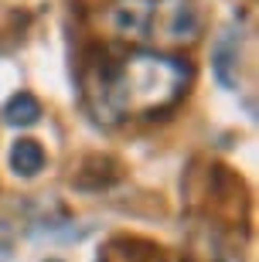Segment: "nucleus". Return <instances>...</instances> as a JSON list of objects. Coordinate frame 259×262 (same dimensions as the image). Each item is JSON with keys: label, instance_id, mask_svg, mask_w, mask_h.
Returning <instances> with one entry per match:
<instances>
[{"label": "nucleus", "instance_id": "nucleus-1", "mask_svg": "<svg viewBox=\"0 0 259 262\" xmlns=\"http://www.w3.org/2000/svg\"><path fill=\"white\" fill-rule=\"evenodd\" d=\"M191 78L194 68L188 58L150 48H133L119 55L96 45L82 61L78 89L92 119L116 126L126 116L157 119L171 113L188 96Z\"/></svg>", "mask_w": 259, "mask_h": 262}, {"label": "nucleus", "instance_id": "nucleus-2", "mask_svg": "<svg viewBox=\"0 0 259 262\" xmlns=\"http://www.w3.org/2000/svg\"><path fill=\"white\" fill-rule=\"evenodd\" d=\"M106 17H109L116 38L130 41V45H147L154 34L157 0H109Z\"/></svg>", "mask_w": 259, "mask_h": 262}, {"label": "nucleus", "instance_id": "nucleus-3", "mask_svg": "<svg viewBox=\"0 0 259 262\" xmlns=\"http://www.w3.org/2000/svg\"><path fill=\"white\" fill-rule=\"evenodd\" d=\"M157 14L164 24V38L174 45L194 41L205 28V7L202 0H157Z\"/></svg>", "mask_w": 259, "mask_h": 262}, {"label": "nucleus", "instance_id": "nucleus-4", "mask_svg": "<svg viewBox=\"0 0 259 262\" xmlns=\"http://www.w3.org/2000/svg\"><path fill=\"white\" fill-rule=\"evenodd\" d=\"M239 61H242V31L222 28L215 45H211V75L222 89L239 85Z\"/></svg>", "mask_w": 259, "mask_h": 262}, {"label": "nucleus", "instance_id": "nucleus-5", "mask_svg": "<svg viewBox=\"0 0 259 262\" xmlns=\"http://www.w3.org/2000/svg\"><path fill=\"white\" fill-rule=\"evenodd\" d=\"M123 177V164L116 160V157H106V154H89L78 167V174L72 184L78 191H106V187H113L116 181Z\"/></svg>", "mask_w": 259, "mask_h": 262}, {"label": "nucleus", "instance_id": "nucleus-6", "mask_svg": "<svg viewBox=\"0 0 259 262\" xmlns=\"http://www.w3.org/2000/svg\"><path fill=\"white\" fill-rule=\"evenodd\" d=\"M45 164H48V154H45V146H41L38 140L21 136L17 143L10 146V170L17 177H24V181L38 177L41 170H45Z\"/></svg>", "mask_w": 259, "mask_h": 262}, {"label": "nucleus", "instance_id": "nucleus-7", "mask_svg": "<svg viewBox=\"0 0 259 262\" xmlns=\"http://www.w3.org/2000/svg\"><path fill=\"white\" fill-rule=\"evenodd\" d=\"M0 119L7 123V126H14V129H24V126H34L41 119V102H38V96L34 92H14V96L0 106Z\"/></svg>", "mask_w": 259, "mask_h": 262}, {"label": "nucleus", "instance_id": "nucleus-8", "mask_svg": "<svg viewBox=\"0 0 259 262\" xmlns=\"http://www.w3.org/2000/svg\"><path fill=\"white\" fill-rule=\"evenodd\" d=\"M10 249H14V238H10V228L0 222V262H10Z\"/></svg>", "mask_w": 259, "mask_h": 262}, {"label": "nucleus", "instance_id": "nucleus-9", "mask_svg": "<svg viewBox=\"0 0 259 262\" xmlns=\"http://www.w3.org/2000/svg\"><path fill=\"white\" fill-rule=\"evenodd\" d=\"M45 262H62V259H45Z\"/></svg>", "mask_w": 259, "mask_h": 262}]
</instances>
